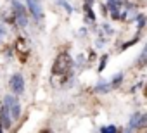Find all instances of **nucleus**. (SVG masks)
Wrapping results in <instances>:
<instances>
[{"instance_id": "f257e3e1", "label": "nucleus", "mask_w": 147, "mask_h": 133, "mask_svg": "<svg viewBox=\"0 0 147 133\" xmlns=\"http://www.w3.org/2000/svg\"><path fill=\"white\" fill-rule=\"evenodd\" d=\"M71 68H73V59H71V55H69L67 52H61V54L55 57V60H54L52 75L64 78V76L71 71Z\"/></svg>"}, {"instance_id": "f03ea898", "label": "nucleus", "mask_w": 147, "mask_h": 133, "mask_svg": "<svg viewBox=\"0 0 147 133\" xmlns=\"http://www.w3.org/2000/svg\"><path fill=\"white\" fill-rule=\"evenodd\" d=\"M12 9H14V21H16V24L18 26H26L28 24V17H26L24 7L19 2H14L12 4Z\"/></svg>"}, {"instance_id": "7ed1b4c3", "label": "nucleus", "mask_w": 147, "mask_h": 133, "mask_svg": "<svg viewBox=\"0 0 147 133\" xmlns=\"http://www.w3.org/2000/svg\"><path fill=\"white\" fill-rule=\"evenodd\" d=\"M16 52H18V57L21 62H26L28 57H30V47H28V42L24 38H18L16 40Z\"/></svg>"}, {"instance_id": "20e7f679", "label": "nucleus", "mask_w": 147, "mask_h": 133, "mask_svg": "<svg viewBox=\"0 0 147 133\" xmlns=\"http://www.w3.org/2000/svg\"><path fill=\"white\" fill-rule=\"evenodd\" d=\"M5 105H7V109H9V112H11V116H12L14 119H18V118L21 116V105H19V102H18L16 97L7 95V97H5Z\"/></svg>"}, {"instance_id": "39448f33", "label": "nucleus", "mask_w": 147, "mask_h": 133, "mask_svg": "<svg viewBox=\"0 0 147 133\" xmlns=\"http://www.w3.org/2000/svg\"><path fill=\"white\" fill-rule=\"evenodd\" d=\"M121 7H123V0H107V5H106V9L111 12L113 19H119Z\"/></svg>"}, {"instance_id": "423d86ee", "label": "nucleus", "mask_w": 147, "mask_h": 133, "mask_svg": "<svg viewBox=\"0 0 147 133\" xmlns=\"http://www.w3.org/2000/svg\"><path fill=\"white\" fill-rule=\"evenodd\" d=\"M11 88H12L18 95H21V93L24 92V78H23L21 75H14L12 80H11Z\"/></svg>"}, {"instance_id": "0eeeda50", "label": "nucleus", "mask_w": 147, "mask_h": 133, "mask_svg": "<svg viewBox=\"0 0 147 133\" xmlns=\"http://www.w3.org/2000/svg\"><path fill=\"white\" fill-rule=\"evenodd\" d=\"M28 9L31 11L35 19H42V5H40V0H28Z\"/></svg>"}, {"instance_id": "6e6552de", "label": "nucleus", "mask_w": 147, "mask_h": 133, "mask_svg": "<svg viewBox=\"0 0 147 133\" xmlns=\"http://www.w3.org/2000/svg\"><path fill=\"white\" fill-rule=\"evenodd\" d=\"M0 124H2V128H5V130H9V128H11V124H12L7 105H4L2 109H0Z\"/></svg>"}, {"instance_id": "1a4fd4ad", "label": "nucleus", "mask_w": 147, "mask_h": 133, "mask_svg": "<svg viewBox=\"0 0 147 133\" xmlns=\"http://www.w3.org/2000/svg\"><path fill=\"white\" fill-rule=\"evenodd\" d=\"M147 66V43H145V47L142 48V52L138 54V57L135 59V68L137 69H144Z\"/></svg>"}, {"instance_id": "9d476101", "label": "nucleus", "mask_w": 147, "mask_h": 133, "mask_svg": "<svg viewBox=\"0 0 147 133\" xmlns=\"http://www.w3.org/2000/svg\"><path fill=\"white\" fill-rule=\"evenodd\" d=\"M111 90H113V87H111L109 81H107V83H106V81H99V83L95 85V92H97V93H107V92H111Z\"/></svg>"}, {"instance_id": "9b49d317", "label": "nucleus", "mask_w": 147, "mask_h": 133, "mask_svg": "<svg viewBox=\"0 0 147 133\" xmlns=\"http://www.w3.org/2000/svg\"><path fill=\"white\" fill-rule=\"evenodd\" d=\"M140 112H133V116L130 118V123H128V128H126V131H131V130H135L137 128V123H138V119H140Z\"/></svg>"}, {"instance_id": "f8f14e48", "label": "nucleus", "mask_w": 147, "mask_h": 133, "mask_svg": "<svg viewBox=\"0 0 147 133\" xmlns=\"http://www.w3.org/2000/svg\"><path fill=\"white\" fill-rule=\"evenodd\" d=\"M83 9H85V16H87V21H90V23H94V21H95L97 17H95V14H94V11H92V5L85 2V5H83Z\"/></svg>"}, {"instance_id": "ddd939ff", "label": "nucleus", "mask_w": 147, "mask_h": 133, "mask_svg": "<svg viewBox=\"0 0 147 133\" xmlns=\"http://www.w3.org/2000/svg\"><path fill=\"white\" fill-rule=\"evenodd\" d=\"M135 19H137V30L140 31V30H142V28H144V26L147 24V17H145V16H144L142 12H138Z\"/></svg>"}, {"instance_id": "4468645a", "label": "nucleus", "mask_w": 147, "mask_h": 133, "mask_svg": "<svg viewBox=\"0 0 147 133\" xmlns=\"http://www.w3.org/2000/svg\"><path fill=\"white\" fill-rule=\"evenodd\" d=\"M123 76H125L123 73H118V75L113 78V81H109V83H111V87H113V88H118V87L121 85V81H123Z\"/></svg>"}, {"instance_id": "2eb2a0df", "label": "nucleus", "mask_w": 147, "mask_h": 133, "mask_svg": "<svg viewBox=\"0 0 147 133\" xmlns=\"http://www.w3.org/2000/svg\"><path fill=\"white\" fill-rule=\"evenodd\" d=\"M135 130H147V114H142V116H140V119H138Z\"/></svg>"}, {"instance_id": "dca6fc26", "label": "nucleus", "mask_w": 147, "mask_h": 133, "mask_svg": "<svg viewBox=\"0 0 147 133\" xmlns=\"http://www.w3.org/2000/svg\"><path fill=\"white\" fill-rule=\"evenodd\" d=\"M107 59H109V54H104V55L100 57V62H99V68H97V71H99V73H102V71L106 69V64H107Z\"/></svg>"}, {"instance_id": "f3484780", "label": "nucleus", "mask_w": 147, "mask_h": 133, "mask_svg": "<svg viewBox=\"0 0 147 133\" xmlns=\"http://www.w3.org/2000/svg\"><path fill=\"white\" fill-rule=\"evenodd\" d=\"M138 33H140V31H138ZM138 33H137V36H135V38H131L130 42H126V43H123V45H121V50H126L128 47H131L133 43H137V42L140 40V36H138Z\"/></svg>"}, {"instance_id": "a211bd4d", "label": "nucleus", "mask_w": 147, "mask_h": 133, "mask_svg": "<svg viewBox=\"0 0 147 133\" xmlns=\"http://www.w3.org/2000/svg\"><path fill=\"white\" fill-rule=\"evenodd\" d=\"M100 131H102V133H116V131H119V130H118L116 126H113V124H111V126H102V128H100Z\"/></svg>"}, {"instance_id": "6ab92c4d", "label": "nucleus", "mask_w": 147, "mask_h": 133, "mask_svg": "<svg viewBox=\"0 0 147 133\" xmlns=\"http://www.w3.org/2000/svg\"><path fill=\"white\" fill-rule=\"evenodd\" d=\"M57 4H59V5H62V7H64V9H66V11H67L69 14L73 12V7H71V5H69L67 2H66V0H57Z\"/></svg>"}, {"instance_id": "aec40b11", "label": "nucleus", "mask_w": 147, "mask_h": 133, "mask_svg": "<svg viewBox=\"0 0 147 133\" xmlns=\"http://www.w3.org/2000/svg\"><path fill=\"white\" fill-rule=\"evenodd\" d=\"M125 4H126V5H133V7H137L138 4H142V0H125Z\"/></svg>"}, {"instance_id": "412c9836", "label": "nucleus", "mask_w": 147, "mask_h": 133, "mask_svg": "<svg viewBox=\"0 0 147 133\" xmlns=\"http://www.w3.org/2000/svg\"><path fill=\"white\" fill-rule=\"evenodd\" d=\"M102 28H104V31H106L107 35H113V28H111L109 24H106V23H104V24H102Z\"/></svg>"}, {"instance_id": "4be33fe9", "label": "nucleus", "mask_w": 147, "mask_h": 133, "mask_svg": "<svg viewBox=\"0 0 147 133\" xmlns=\"http://www.w3.org/2000/svg\"><path fill=\"white\" fill-rule=\"evenodd\" d=\"M95 45H97V47H102V45H104V40H102V38H99V40L95 42Z\"/></svg>"}, {"instance_id": "5701e85b", "label": "nucleus", "mask_w": 147, "mask_h": 133, "mask_svg": "<svg viewBox=\"0 0 147 133\" xmlns=\"http://www.w3.org/2000/svg\"><path fill=\"white\" fill-rule=\"evenodd\" d=\"M144 95H145V99H147V85H145V88H144Z\"/></svg>"}, {"instance_id": "b1692460", "label": "nucleus", "mask_w": 147, "mask_h": 133, "mask_svg": "<svg viewBox=\"0 0 147 133\" xmlns=\"http://www.w3.org/2000/svg\"><path fill=\"white\" fill-rule=\"evenodd\" d=\"M94 2H95V0H87V4H90V5H92Z\"/></svg>"}, {"instance_id": "393cba45", "label": "nucleus", "mask_w": 147, "mask_h": 133, "mask_svg": "<svg viewBox=\"0 0 147 133\" xmlns=\"http://www.w3.org/2000/svg\"><path fill=\"white\" fill-rule=\"evenodd\" d=\"M2 31H4V30H2V26H0V35H2Z\"/></svg>"}, {"instance_id": "a878e982", "label": "nucleus", "mask_w": 147, "mask_h": 133, "mask_svg": "<svg viewBox=\"0 0 147 133\" xmlns=\"http://www.w3.org/2000/svg\"><path fill=\"white\" fill-rule=\"evenodd\" d=\"M0 131H2V126H0Z\"/></svg>"}]
</instances>
